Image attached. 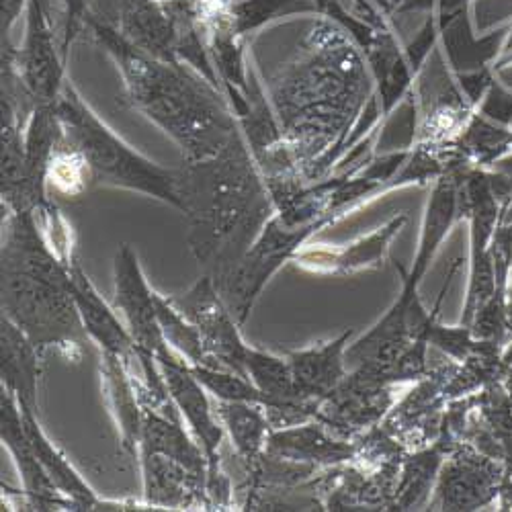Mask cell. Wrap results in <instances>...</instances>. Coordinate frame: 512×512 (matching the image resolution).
Listing matches in <instances>:
<instances>
[{"instance_id":"6da1fadb","label":"cell","mask_w":512,"mask_h":512,"mask_svg":"<svg viewBox=\"0 0 512 512\" xmlns=\"http://www.w3.org/2000/svg\"><path fill=\"white\" fill-rule=\"evenodd\" d=\"M187 242L220 289L277 213L263 170L240 132L226 150L181 168Z\"/></svg>"},{"instance_id":"7a4b0ae2","label":"cell","mask_w":512,"mask_h":512,"mask_svg":"<svg viewBox=\"0 0 512 512\" xmlns=\"http://www.w3.org/2000/svg\"><path fill=\"white\" fill-rule=\"evenodd\" d=\"M87 23L119 66L127 103L173 138L187 162L218 156L242 132L228 97L191 66L138 50L99 19Z\"/></svg>"},{"instance_id":"3957f363","label":"cell","mask_w":512,"mask_h":512,"mask_svg":"<svg viewBox=\"0 0 512 512\" xmlns=\"http://www.w3.org/2000/svg\"><path fill=\"white\" fill-rule=\"evenodd\" d=\"M3 316L15 322L41 351L56 347L80 359L89 345L72 295L70 265L41 236H25L3 248Z\"/></svg>"},{"instance_id":"277c9868","label":"cell","mask_w":512,"mask_h":512,"mask_svg":"<svg viewBox=\"0 0 512 512\" xmlns=\"http://www.w3.org/2000/svg\"><path fill=\"white\" fill-rule=\"evenodd\" d=\"M56 113L62 136L87 164L93 187L138 191L183 211L181 168H164L127 146L89 103H84L70 80L64 82Z\"/></svg>"},{"instance_id":"5b68a950","label":"cell","mask_w":512,"mask_h":512,"mask_svg":"<svg viewBox=\"0 0 512 512\" xmlns=\"http://www.w3.org/2000/svg\"><path fill=\"white\" fill-rule=\"evenodd\" d=\"M330 222L332 220L322 218L310 224L289 226L279 218V213H275L263 228L261 236L256 238V242L244 254L240 265L218 289L240 326L248 320L254 302L259 300L269 279L283 267V263L293 261L295 252L306 244L314 232Z\"/></svg>"},{"instance_id":"8992f818","label":"cell","mask_w":512,"mask_h":512,"mask_svg":"<svg viewBox=\"0 0 512 512\" xmlns=\"http://www.w3.org/2000/svg\"><path fill=\"white\" fill-rule=\"evenodd\" d=\"M156 361L170 398H173L183 420L189 424L191 433L195 435V441L201 445L207 457L209 502L226 504L230 498L228 478L222 472V443L226 429L218 416V410H213L207 396L209 392L203 388V383L195 377L191 365L183 357L173 351L164 357H158Z\"/></svg>"},{"instance_id":"52a82bcc","label":"cell","mask_w":512,"mask_h":512,"mask_svg":"<svg viewBox=\"0 0 512 512\" xmlns=\"http://www.w3.org/2000/svg\"><path fill=\"white\" fill-rule=\"evenodd\" d=\"M168 300L199 330L207 351L222 369L248 377L244 359L250 345L244 343L240 324L211 277L203 275L187 293Z\"/></svg>"},{"instance_id":"ba28073f","label":"cell","mask_w":512,"mask_h":512,"mask_svg":"<svg viewBox=\"0 0 512 512\" xmlns=\"http://www.w3.org/2000/svg\"><path fill=\"white\" fill-rule=\"evenodd\" d=\"M115 310L123 316L127 330L132 332L138 351L150 353L156 359L168 355L170 349L160 328L156 291L150 287L136 250L123 244L113 263Z\"/></svg>"},{"instance_id":"9c48e42d","label":"cell","mask_w":512,"mask_h":512,"mask_svg":"<svg viewBox=\"0 0 512 512\" xmlns=\"http://www.w3.org/2000/svg\"><path fill=\"white\" fill-rule=\"evenodd\" d=\"M5 58L13 62L35 107L58 103L66 82L64 62H60L52 29L44 17V9H41L39 0H29L27 33L21 54L13 58L11 48H7Z\"/></svg>"},{"instance_id":"30bf717a","label":"cell","mask_w":512,"mask_h":512,"mask_svg":"<svg viewBox=\"0 0 512 512\" xmlns=\"http://www.w3.org/2000/svg\"><path fill=\"white\" fill-rule=\"evenodd\" d=\"M0 437H3L5 447L13 455L31 508H74L72 502L60 494V490L46 474L25 431L21 406L7 388H3V396H0Z\"/></svg>"},{"instance_id":"8fae6325","label":"cell","mask_w":512,"mask_h":512,"mask_svg":"<svg viewBox=\"0 0 512 512\" xmlns=\"http://www.w3.org/2000/svg\"><path fill=\"white\" fill-rule=\"evenodd\" d=\"M461 181H463V173L457 168H447L445 173L437 179L429 205H426L414 267L408 275H404L402 293L398 295L402 302H412L414 297H418V287L422 283V277L426 275V271H429L435 254L439 252L443 240L447 238L457 218Z\"/></svg>"},{"instance_id":"7c38bea8","label":"cell","mask_w":512,"mask_h":512,"mask_svg":"<svg viewBox=\"0 0 512 512\" xmlns=\"http://www.w3.org/2000/svg\"><path fill=\"white\" fill-rule=\"evenodd\" d=\"M70 277L72 295L76 300L82 324L87 328L93 343L101 347V353L119 357L127 367H130V371L136 367L142 377L140 353L132 332L127 330L125 324H121L115 310L99 295L89 275L82 271L78 259H74L70 265Z\"/></svg>"},{"instance_id":"4fadbf2b","label":"cell","mask_w":512,"mask_h":512,"mask_svg":"<svg viewBox=\"0 0 512 512\" xmlns=\"http://www.w3.org/2000/svg\"><path fill=\"white\" fill-rule=\"evenodd\" d=\"M404 222L406 216H396L383 228L343 248H306L302 252L297 250L293 261L308 271L332 275H351L363 269H375L383 263V256L388 254L390 242L402 230Z\"/></svg>"},{"instance_id":"5bb4252c","label":"cell","mask_w":512,"mask_h":512,"mask_svg":"<svg viewBox=\"0 0 512 512\" xmlns=\"http://www.w3.org/2000/svg\"><path fill=\"white\" fill-rule=\"evenodd\" d=\"M144 498L158 508L209 506L207 480L195 476L183 463L160 453H140Z\"/></svg>"},{"instance_id":"9a60e30c","label":"cell","mask_w":512,"mask_h":512,"mask_svg":"<svg viewBox=\"0 0 512 512\" xmlns=\"http://www.w3.org/2000/svg\"><path fill=\"white\" fill-rule=\"evenodd\" d=\"M351 336L353 330L328 340V343L287 353L285 359L291 367L293 381L304 398L322 402L345 381Z\"/></svg>"},{"instance_id":"2e32d148","label":"cell","mask_w":512,"mask_h":512,"mask_svg":"<svg viewBox=\"0 0 512 512\" xmlns=\"http://www.w3.org/2000/svg\"><path fill=\"white\" fill-rule=\"evenodd\" d=\"M439 23V37L445 48V58L455 74H467L484 68H492L498 54L504 50L506 37L512 23L490 31L484 37H476L469 19V9H463Z\"/></svg>"},{"instance_id":"e0dca14e","label":"cell","mask_w":512,"mask_h":512,"mask_svg":"<svg viewBox=\"0 0 512 512\" xmlns=\"http://www.w3.org/2000/svg\"><path fill=\"white\" fill-rule=\"evenodd\" d=\"M0 332V373L7 388L21 408L37 412L39 400V349L31 338L9 318L3 316Z\"/></svg>"},{"instance_id":"ac0fdd59","label":"cell","mask_w":512,"mask_h":512,"mask_svg":"<svg viewBox=\"0 0 512 512\" xmlns=\"http://www.w3.org/2000/svg\"><path fill=\"white\" fill-rule=\"evenodd\" d=\"M365 60L377 82L381 117H390L416 78L394 27L379 31L375 44L365 52Z\"/></svg>"},{"instance_id":"d6986e66","label":"cell","mask_w":512,"mask_h":512,"mask_svg":"<svg viewBox=\"0 0 512 512\" xmlns=\"http://www.w3.org/2000/svg\"><path fill=\"white\" fill-rule=\"evenodd\" d=\"M355 449L332 441L316 424H291L271 431L265 455L281 463H338L351 459Z\"/></svg>"},{"instance_id":"ffe728a7","label":"cell","mask_w":512,"mask_h":512,"mask_svg":"<svg viewBox=\"0 0 512 512\" xmlns=\"http://www.w3.org/2000/svg\"><path fill=\"white\" fill-rule=\"evenodd\" d=\"M216 410L236 449V457L244 465L246 474L254 476L256 467L261 465L269 435L273 431L265 406L250 402L216 400Z\"/></svg>"},{"instance_id":"44dd1931","label":"cell","mask_w":512,"mask_h":512,"mask_svg":"<svg viewBox=\"0 0 512 512\" xmlns=\"http://www.w3.org/2000/svg\"><path fill=\"white\" fill-rule=\"evenodd\" d=\"M101 371L107 398L115 416V422L119 426L121 441L125 451L136 453L140 449V437H142V398L138 392L136 377L132 375L130 367H127L119 357L103 353L101 357Z\"/></svg>"},{"instance_id":"7402d4cb","label":"cell","mask_w":512,"mask_h":512,"mask_svg":"<svg viewBox=\"0 0 512 512\" xmlns=\"http://www.w3.org/2000/svg\"><path fill=\"white\" fill-rule=\"evenodd\" d=\"M21 412H23L25 431L29 435V441H31L41 465H44L46 474L50 476L54 486L60 490V494L72 502L74 510H95V508L105 506V502H101L97 498L93 488L82 480V476L70 465V461L48 439L44 429L39 426L37 412L25 410V408H21Z\"/></svg>"},{"instance_id":"603a6c76","label":"cell","mask_w":512,"mask_h":512,"mask_svg":"<svg viewBox=\"0 0 512 512\" xmlns=\"http://www.w3.org/2000/svg\"><path fill=\"white\" fill-rule=\"evenodd\" d=\"M230 27L246 37L281 17L318 15L314 0H220Z\"/></svg>"},{"instance_id":"cb8c5ba5","label":"cell","mask_w":512,"mask_h":512,"mask_svg":"<svg viewBox=\"0 0 512 512\" xmlns=\"http://www.w3.org/2000/svg\"><path fill=\"white\" fill-rule=\"evenodd\" d=\"M156 308L162 334L170 349L193 367L222 369V365L207 351L199 330L173 306L168 297L156 293Z\"/></svg>"},{"instance_id":"d4e9b609","label":"cell","mask_w":512,"mask_h":512,"mask_svg":"<svg viewBox=\"0 0 512 512\" xmlns=\"http://www.w3.org/2000/svg\"><path fill=\"white\" fill-rule=\"evenodd\" d=\"M191 371L203 383V388L213 396V400L224 402H250L267 406V396L254 386V383L228 369H211V367H193Z\"/></svg>"},{"instance_id":"484cf974","label":"cell","mask_w":512,"mask_h":512,"mask_svg":"<svg viewBox=\"0 0 512 512\" xmlns=\"http://www.w3.org/2000/svg\"><path fill=\"white\" fill-rule=\"evenodd\" d=\"M476 111L500 127H512V93H508L494 78Z\"/></svg>"},{"instance_id":"4316f807","label":"cell","mask_w":512,"mask_h":512,"mask_svg":"<svg viewBox=\"0 0 512 512\" xmlns=\"http://www.w3.org/2000/svg\"><path fill=\"white\" fill-rule=\"evenodd\" d=\"M66 7V25H64V41H62V52L64 58L68 54V48L74 41L80 27L87 23L89 17V0H64Z\"/></svg>"},{"instance_id":"83f0119b","label":"cell","mask_w":512,"mask_h":512,"mask_svg":"<svg viewBox=\"0 0 512 512\" xmlns=\"http://www.w3.org/2000/svg\"><path fill=\"white\" fill-rule=\"evenodd\" d=\"M490 166H492L494 173H498L508 183V187L512 189V154H506V156L498 158Z\"/></svg>"},{"instance_id":"f1b7e54d","label":"cell","mask_w":512,"mask_h":512,"mask_svg":"<svg viewBox=\"0 0 512 512\" xmlns=\"http://www.w3.org/2000/svg\"><path fill=\"white\" fill-rule=\"evenodd\" d=\"M506 64H512V56H508V58H504V60H502V62H500V64H498V68H500V66H506Z\"/></svg>"},{"instance_id":"f546056e","label":"cell","mask_w":512,"mask_h":512,"mask_svg":"<svg viewBox=\"0 0 512 512\" xmlns=\"http://www.w3.org/2000/svg\"><path fill=\"white\" fill-rule=\"evenodd\" d=\"M504 361H506V363H512V347H510V351H508V353H506V357H504Z\"/></svg>"}]
</instances>
